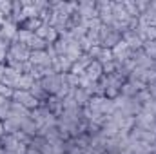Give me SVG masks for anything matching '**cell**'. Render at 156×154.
Segmentation results:
<instances>
[{
	"label": "cell",
	"mask_w": 156,
	"mask_h": 154,
	"mask_svg": "<svg viewBox=\"0 0 156 154\" xmlns=\"http://www.w3.org/2000/svg\"><path fill=\"white\" fill-rule=\"evenodd\" d=\"M11 100L16 102V103H20V105L26 107L27 111H35L37 107H40V102L29 93V91H15Z\"/></svg>",
	"instance_id": "obj_1"
},
{
	"label": "cell",
	"mask_w": 156,
	"mask_h": 154,
	"mask_svg": "<svg viewBox=\"0 0 156 154\" xmlns=\"http://www.w3.org/2000/svg\"><path fill=\"white\" fill-rule=\"evenodd\" d=\"M113 51V56H115V60L120 62V64H123V62H127L129 58H131V54H133V51L127 47V44L123 42V40H120L116 45L111 49Z\"/></svg>",
	"instance_id": "obj_2"
},
{
	"label": "cell",
	"mask_w": 156,
	"mask_h": 154,
	"mask_svg": "<svg viewBox=\"0 0 156 154\" xmlns=\"http://www.w3.org/2000/svg\"><path fill=\"white\" fill-rule=\"evenodd\" d=\"M29 62L33 64V67H49L51 65V58L47 54V51H31V56H29Z\"/></svg>",
	"instance_id": "obj_3"
},
{
	"label": "cell",
	"mask_w": 156,
	"mask_h": 154,
	"mask_svg": "<svg viewBox=\"0 0 156 154\" xmlns=\"http://www.w3.org/2000/svg\"><path fill=\"white\" fill-rule=\"evenodd\" d=\"M122 40L127 44V47H129L131 51H140V49L144 47L142 38H140L134 31H125V33H122Z\"/></svg>",
	"instance_id": "obj_4"
},
{
	"label": "cell",
	"mask_w": 156,
	"mask_h": 154,
	"mask_svg": "<svg viewBox=\"0 0 156 154\" xmlns=\"http://www.w3.org/2000/svg\"><path fill=\"white\" fill-rule=\"evenodd\" d=\"M83 76L87 78V80H91V82H98L100 78L104 76V67H102V64L96 62V60H93V64L85 69Z\"/></svg>",
	"instance_id": "obj_5"
},
{
	"label": "cell",
	"mask_w": 156,
	"mask_h": 154,
	"mask_svg": "<svg viewBox=\"0 0 156 154\" xmlns=\"http://www.w3.org/2000/svg\"><path fill=\"white\" fill-rule=\"evenodd\" d=\"M20 76H22V73H18L16 69L5 65V73H4V78H2V83L7 85V87H11V89H15L16 83H18V80H20Z\"/></svg>",
	"instance_id": "obj_6"
},
{
	"label": "cell",
	"mask_w": 156,
	"mask_h": 154,
	"mask_svg": "<svg viewBox=\"0 0 156 154\" xmlns=\"http://www.w3.org/2000/svg\"><path fill=\"white\" fill-rule=\"evenodd\" d=\"M115 60V56H113V51L111 49H100V53H98V56H96V62H100L102 65H105V64H109V62H113Z\"/></svg>",
	"instance_id": "obj_7"
},
{
	"label": "cell",
	"mask_w": 156,
	"mask_h": 154,
	"mask_svg": "<svg viewBox=\"0 0 156 154\" xmlns=\"http://www.w3.org/2000/svg\"><path fill=\"white\" fill-rule=\"evenodd\" d=\"M11 44H13V40H9L5 35L0 33V51H5L7 53V49L11 47Z\"/></svg>",
	"instance_id": "obj_8"
},
{
	"label": "cell",
	"mask_w": 156,
	"mask_h": 154,
	"mask_svg": "<svg viewBox=\"0 0 156 154\" xmlns=\"http://www.w3.org/2000/svg\"><path fill=\"white\" fill-rule=\"evenodd\" d=\"M4 73H5V64H0V82L4 78Z\"/></svg>",
	"instance_id": "obj_9"
},
{
	"label": "cell",
	"mask_w": 156,
	"mask_h": 154,
	"mask_svg": "<svg viewBox=\"0 0 156 154\" xmlns=\"http://www.w3.org/2000/svg\"><path fill=\"white\" fill-rule=\"evenodd\" d=\"M0 64H5V51H0Z\"/></svg>",
	"instance_id": "obj_10"
},
{
	"label": "cell",
	"mask_w": 156,
	"mask_h": 154,
	"mask_svg": "<svg viewBox=\"0 0 156 154\" xmlns=\"http://www.w3.org/2000/svg\"><path fill=\"white\" fill-rule=\"evenodd\" d=\"M5 103H7V98H4V96H0V107H2V105H5Z\"/></svg>",
	"instance_id": "obj_11"
},
{
	"label": "cell",
	"mask_w": 156,
	"mask_h": 154,
	"mask_svg": "<svg viewBox=\"0 0 156 154\" xmlns=\"http://www.w3.org/2000/svg\"><path fill=\"white\" fill-rule=\"evenodd\" d=\"M0 123H2V121H0Z\"/></svg>",
	"instance_id": "obj_12"
}]
</instances>
